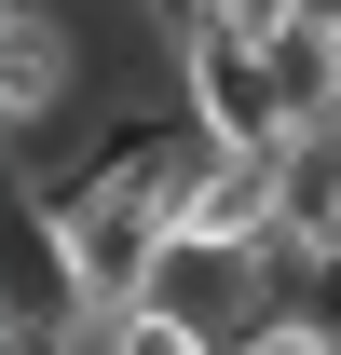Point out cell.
Segmentation results:
<instances>
[{
    "label": "cell",
    "instance_id": "cell-1",
    "mask_svg": "<svg viewBox=\"0 0 341 355\" xmlns=\"http://www.w3.org/2000/svg\"><path fill=\"white\" fill-rule=\"evenodd\" d=\"M164 219H177V260H287V178L259 150H205L191 137Z\"/></svg>",
    "mask_w": 341,
    "mask_h": 355
},
{
    "label": "cell",
    "instance_id": "cell-2",
    "mask_svg": "<svg viewBox=\"0 0 341 355\" xmlns=\"http://www.w3.org/2000/svg\"><path fill=\"white\" fill-rule=\"evenodd\" d=\"M177 123L205 137V150H259V164H273V150L300 137V96H287V69H273V55L191 28V42H177Z\"/></svg>",
    "mask_w": 341,
    "mask_h": 355
},
{
    "label": "cell",
    "instance_id": "cell-3",
    "mask_svg": "<svg viewBox=\"0 0 341 355\" xmlns=\"http://www.w3.org/2000/svg\"><path fill=\"white\" fill-rule=\"evenodd\" d=\"M96 355H232V342H218L191 301H137V314H110V328H96Z\"/></svg>",
    "mask_w": 341,
    "mask_h": 355
},
{
    "label": "cell",
    "instance_id": "cell-4",
    "mask_svg": "<svg viewBox=\"0 0 341 355\" xmlns=\"http://www.w3.org/2000/svg\"><path fill=\"white\" fill-rule=\"evenodd\" d=\"M0 355H96V328H82V314H14Z\"/></svg>",
    "mask_w": 341,
    "mask_h": 355
},
{
    "label": "cell",
    "instance_id": "cell-5",
    "mask_svg": "<svg viewBox=\"0 0 341 355\" xmlns=\"http://www.w3.org/2000/svg\"><path fill=\"white\" fill-rule=\"evenodd\" d=\"M232 355H341V328H314V314H259Z\"/></svg>",
    "mask_w": 341,
    "mask_h": 355
}]
</instances>
